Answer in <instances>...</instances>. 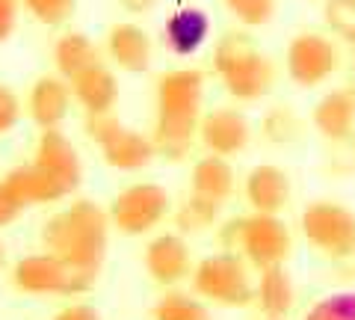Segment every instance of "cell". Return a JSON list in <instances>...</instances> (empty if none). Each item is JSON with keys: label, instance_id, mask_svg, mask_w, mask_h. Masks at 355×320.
Returning a JSON list of instances; mask_svg holds the SVG:
<instances>
[{"label": "cell", "instance_id": "6da1fadb", "mask_svg": "<svg viewBox=\"0 0 355 320\" xmlns=\"http://www.w3.org/2000/svg\"><path fill=\"white\" fill-rule=\"evenodd\" d=\"M154 130L151 140L157 146V158L181 163L190 158L198 140V122L205 110V74L198 69H169L157 77L154 86Z\"/></svg>", "mask_w": 355, "mask_h": 320}, {"label": "cell", "instance_id": "7a4b0ae2", "mask_svg": "<svg viewBox=\"0 0 355 320\" xmlns=\"http://www.w3.org/2000/svg\"><path fill=\"white\" fill-rule=\"evenodd\" d=\"M110 214L92 199H74L42 226V246L65 261L101 270L110 244Z\"/></svg>", "mask_w": 355, "mask_h": 320}, {"label": "cell", "instance_id": "3957f363", "mask_svg": "<svg viewBox=\"0 0 355 320\" xmlns=\"http://www.w3.org/2000/svg\"><path fill=\"white\" fill-rule=\"evenodd\" d=\"M98 273L101 270L65 261L42 249L36 255L18 258L9 273V282L15 291L30 296H83L95 288Z\"/></svg>", "mask_w": 355, "mask_h": 320}, {"label": "cell", "instance_id": "277c9868", "mask_svg": "<svg viewBox=\"0 0 355 320\" xmlns=\"http://www.w3.org/2000/svg\"><path fill=\"white\" fill-rule=\"evenodd\" d=\"M196 296L219 308H246L254 300V285L249 276V261L240 252L222 249L205 255L190 276Z\"/></svg>", "mask_w": 355, "mask_h": 320}, {"label": "cell", "instance_id": "5b68a950", "mask_svg": "<svg viewBox=\"0 0 355 320\" xmlns=\"http://www.w3.org/2000/svg\"><path fill=\"white\" fill-rule=\"evenodd\" d=\"M299 228L308 246H314L326 258H352L355 255V214L347 205L331 199H314L299 214Z\"/></svg>", "mask_w": 355, "mask_h": 320}, {"label": "cell", "instance_id": "8992f818", "mask_svg": "<svg viewBox=\"0 0 355 320\" xmlns=\"http://www.w3.org/2000/svg\"><path fill=\"white\" fill-rule=\"evenodd\" d=\"M169 211H172L169 193H166V187L154 184V181L125 187L107 208L110 226L125 237L151 235V231L169 217Z\"/></svg>", "mask_w": 355, "mask_h": 320}, {"label": "cell", "instance_id": "52a82bcc", "mask_svg": "<svg viewBox=\"0 0 355 320\" xmlns=\"http://www.w3.org/2000/svg\"><path fill=\"white\" fill-rule=\"evenodd\" d=\"M293 237L291 228L279 214H249L243 217V231H240V255L249 261L254 270H270L282 267L291 258Z\"/></svg>", "mask_w": 355, "mask_h": 320}, {"label": "cell", "instance_id": "ba28073f", "mask_svg": "<svg viewBox=\"0 0 355 320\" xmlns=\"http://www.w3.org/2000/svg\"><path fill=\"white\" fill-rule=\"evenodd\" d=\"M284 69L296 86L314 90L340 69V48L323 33H299L287 45Z\"/></svg>", "mask_w": 355, "mask_h": 320}, {"label": "cell", "instance_id": "9c48e42d", "mask_svg": "<svg viewBox=\"0 0 355 320\" xmlns=\"http://www.w3.org/2000/svg\"><path fill=\"white\" fill-rule=\"evenodd\" d=\"M36 167L48 175V178L60 187L65 196H71L83 181V167L80 154H77L74 142L62 134V130H42L33 149V160Z\"/></svg>", "mask_w": 355, "mask_h": 320}, {"label": "cell", "instance_id": "30bf717a", "mask_svg": "<svg viewBox=\"0 0 355 320\" xmlns=\"http://www.w3.org/2000/svg\"><path fill=\"white\" fill-rule=\"evenodd\" d=\"M142 261H146V270L151 276V282H157L160 288H175V285L190 279L193 270H196L190 244H187L184 235H178V231L154 235L148 240Z\"/></svg>", "mask_w": 355, "mask_h": 320}, {"label": "cell", "instance_id": "8fae6325", "mask_svg": "<svg viewBox=\"0 0 355 320\" xmlns=\"http://www.w3.org/2000/svg\"><path fill=\"white\" fill-rule=\"evenodd\" d=\"M252 140V125L243 110L237 107H216L207 110L198 122V142L205 146L207 154L219 158H234L243 154Z\"/></svg>", "mask_w": 355, "mask_h": 320}, {"label": "cell", "instance_id": "7c38bea8", "mask_svg": "<svg viewBox=\"0 0 355 320\" xmlns=\"http://www.w3.org/2000/svg\"><path fill=\"white\" fill-rule=\"evenodd\" d=\"M74 92L71 83L60 74H42L36 83L30 86L27 95V116L39 130H57L71 113Z\"/></svg>", "mask_w": 355, "mask_h": 320}, {"label": "cell", "instance_id": "4fadbf2b", "mask_svg": "<svg viewBox=\"0 0 355 320\" xmlns=\"http://www.w3.org/2000/svg\"><path fill=\"white\" fill-rule=\"evenodd\" d=\"M104 51L113 69L128 71V74H142L151 69L154 57V42L148 36V30H142L133 21H119L107 30Z\"/></svg>", "mask_w": 355, "mask_h": 320}, {"label": "cell", "instance_id": "5bb4252c", "mask_svg": "<svg viewBox=\"0 0 355 320\" xmlns=\"http://www.w3.org/2000/svg\"><path fill=\"white\" fill-rule=\"evenodd\" d=\"M243 193L254 214H284L291 205V175L275 163H258L252 167L246 181H243Z\"/></svg>", "mask_w": 355, "mask_h": 320}, {"label": "cell", "instance_id": "9a60e30c", "mask_svg": "<svg viewBox=\"0 0 355 320\" xmlns=\"http://www.w3.org/2000/svg\"><path fill=\"white\" fill-rule=\"evenodd\" d=\"M225 92L240 104H254L266 98L275 86V65L266 53H252L249 60H243L237 69H231L228 74L219 77Z\"/></svg>", "mask_w": 355, "mask_h": 320}, {"label": "cell", "instance_id": "2e32d148", "mask_svg": "<svg viewBox=\"0 0 355 320\" xmlns=\"http://www.w3.org/2000/svg\"><path fill=\"white\" fill-rule=\"evenodd\" d=\"M210 39V15L198 6H181L166 18L163 24V45L175 57H193Z\"/></svg>", "mask_w": 355, "mask_h": 320}, {"label": "cell", "instance_id": "e0dca14e", "mask_svg": "<svg viewBox=\"0 0 355 320\" xmlns=\"http://www.w3.org/2000/svg\"><path fill=\"white\" fill-rule=\"evenodd\" d=\"M74 101L83 107V113H113L119 107V77L113 65L98 62L71 81Z\"/></svg>", "mask_w": 355, "mask_h": 320}, {"label": "cell", "instance_id": "ac0fdd59", "mask_svg": "<svg viewBox=\"0 0 355 320\" xmlns=\"http://www.w3.org/2000/svg\"><path fill=\"white\" fill-rule=\"evenodd\" d=\"M311 125L329 142H347L355 134V98L347 90L326 92L311 110Z\"/></svg>", "mask_w": 355, "mask_h": 320}, {"label": "cell", "instance_id": "d6986e66", "mask_svg": "<svg viewBox=\"0 0 355 320\" xmlns=\"http://www.w3.org/2000/svg\"><path fill=\"white\" fill-rule=\"evenodd\" d=\"M101 158L110 169L139 172V169H148L154 163L157 146H154L151 134H142V130H133V128H121L107 146H101Z\"/></svg>", "mask_w": 355, "mask_h": 320}, {"label": "cell", "instance_id": "ffe728a7", "mask_svg": "<svg viewBox=\"0 0 355 320\" xmlns=\"http://www.w3.org/2000/svg\"><path fill=\"white\" fill-rule=\"evenodd\" d=\"M3 184L9 187V193H12L24 208L53 205V202L69 199L57 184L48 178V175L36 167V163H21V167H12L3 175Z\"/></svg>", "mask_w": 355, "mask_h": 320}, {"label": "cell", "instance_id": "44dd1931", "mask_svg": "<svg viewBox=\"0 0 355 320\" xmlns=\"http://www.w3.org/2000/svg\"><path fill=\"white\" fill-rule=\"evenodd\" d=\"M234 190H237V175H234V167L228 163V158L205 154L202 160H196L193 175H190V193L225 205L234 196Z\"/></svg>", "mask_w": 355, "mask_h": 320}, {"label": "cell", "instance_id": "7402d4cb", "mask_svg": "<svg viewBox=\"0 0 355 320\" xmlns=\"http://www.w3.org/2000/svg\"><path fill=\"white\" fill-rule=\"evenodd\" d=\"M293 279L287 267H270L258 273V285H254V303H258L261 314L266 320H284L287 314L293 312Z\"/></svg>", "mask_w": 355, "mask_h": 320}, {"label": "cell", "instance_id": "603a6c76", "mask_svg": "<svg viewBox=\"0 0 355 320\" xmlns=\"http://www.w3.org/2000/svg\"><path fill=\"white\" fill-rule=\"evenodd\" d=\"M104 62L101 60V51L92 39L80 30H71V33H62L53 45V65H57V74L65 77V81H74L77 74H83L86 69Z\"/></svg>", "mask_w": 355, "mask_h": 320}, {"label": "cell", "instance_id": "cb8c5ba5", "mask_svg": "<svg viewBox=\"0 0 355 320\" xmlns=\"http://www.w3.org/2000/svg\"><path fill=\"white\" fill-rule=\"evenodd\" d=\"M219 214H222V202L190 193L175 211V228L178 235H202V231L219 223Z\"/></svg>", "mask_w": 355, "mask_h": 320}, {"label": "cell", "instance_id": "d4e9b609", "mask_svg": "<svg viewBox=\"0 0 355 320\" xmlns=\"http://www.w3.org/2000/svg\"><path fill=\"white\" fill-rule=\"evenodd\" d=\"M154 320H214L202 303V296L184 294V291H166L151 308Z\"/></svg>", "mask_w": 355, "mask_h": 320}, {"label": "cell", "instance_id": "484cf974", "mask_svg": "<svg viewBox=\"0 0 355 320\" xmlns=\"http://www.w3.org/2000/svg\"><path fill=\"white\" fill-rule=\"evenodd\" d=\"M258 51L261 48L254 45V39L249 36V33L231 30V33H225V36L216 42V48H214V71L219 77L228 74L231 69H237L243 60H249L252 53H258Z\"/></svg>", "mask_w": 355, "mask_h": 320}, {"label": "cell", "instance_id": "4316f807", "mask_svg": "<svg viewBox=\"0 0 355 320\" xmlns=\"http://www.w3.org/2000/svg\"><path fill=\"white\" fill-rule=\"evenodd\" d=\"M261 134L272 146H293L299 134H302V119L291 107H272L261 119Z\"/></svg>", "mask_w": 355, "mask_h": 320}, {"label": "cell", "instance_id": "83f0119b", "mask_svg": "<svg viewBox=\"0 0 355 320\" xmlns=\"http://www.w3.org/2000/svg\"><path fill=\"white\" fill-rule=\"evenodd\" d=\"M302 320H355V291H338L317 300Z\"/></svg>", "mask_w": 355, "mask_h": 320}, {"label": "cell", "instance_id": "f1b7e54d", "mask_svg": "<svg viewBox=\"0 0 355 320\" xmlns=\"http://www.w3.org/2000/svg\"><path fill=\"white\" fill-rule=\"evenodd\" d=\"M24 9L44 27H62L69 24L77 12V0H21Z\"/></svg>", "mask_w": 355, "mask_h": 320}, {"label": "cell", "instance_id": "f546056e", "mask_svg": "<svg viewBox=\"0 0 355 320\" xmlns=\"http://www.w3.org/2000/svg\"><path fill=\"white\" fill-rule=\"evenodd\" d=\"M243 27H263L275 15V0H222Z\"/></svg>", "mask_w": 355, "mask_h": 320}, {"label": "cell", "instance_id": "4dcf8cb0", "mask_svg": "<svg viewBox=\"0 0 355 320\" xmlns=\"http://www.w3.org/2000/svg\"><path fill=\"white\" fill-rule=\"evenodd\" d=\"M83 128H86V137L92 140L98 149H101V146H107V142L113 140L125 125L119 122L116 113H86Z\"/></svg>", "mask_w": 355, "mask_h": 320}, {"label": "cell", "instance_id": "1f68e13d", "mask_svg": "<svg viewBox=\"0 0 355 320\" xmlns=\"http://www.w3.org/2000/svg\"><path fill=\"white\" fill-rule=\"evenodd\" d=\"M24 116V107H21V98L15 95L12 86L0 83V134H9Z\"/></svg>", "mask_w": 355, "mask_h": 320}, {"label": "cell", "instance_id": "d6a6232c", "mask_svg": "<svg viewBox=\"0 0 355 320\" xmlns=\"http://www.w3.org/2000/svg\"><path fill=\"white\" fill-rule=\"evenodd\" d=\"M323 15H326V24L338 33V36L343 39L347 33L355 27V9L347 6L343 0H326L323 6Z\"/></svg>", "mask_w": 355, "mask_h": 320}, {"label": "cell", "instance_id": "836d02e7", "mask_svg": "<svg viewBox=\"0 0 355 320\" xmlns=\"http://www.w3.org/2000/svg\"><path fill=\"white\" fill-rule=\"evenodd\" d=\"M24 211H27V208L21 205L12 193H9V187H6L3 181H0V228L12 226L15 219H18L21 214H24Z\"/></svg>", "mask_w": 355, "mask_h": 320}, {"label": "cell", "instance_id": "e575fe53", "mask_svg": "<svg viewBox=\"0 0 355 320\" xmlns=\"http://www.w3.org/2000/svg\"><path fill=\"white\" fill-rule=\"evenodd\" d=\"M18 9H21V0H0V45L12 39V33L18 27Z\"/></svg>", "mask_w": 355, "mask_h": 320}, {"label": "cell", "instance_id": "d590c367", "mask_svg": "<svg viewBox=\"0 0 355 320\" xmlns=\"http://www.w3.org/2000/svg\"><path fill=\"white\" fill-rule=\"evenodd\" d=\"M53 320H101V314L89 303H71V305H65L62 312L53 314Z\"/></svg>", "mask_w": 355, "mask_h": 320}, {"label": "cell", "instance_id": "8d00e7d4", "mask_svg": "<svg viewBox=\"0 0 355 320\" xmlns=\"http://www.w3.org/2000/svg\"><path fill=\"white\" fill-rule=\"evenodd\" d=\"M240 231H243V217L228 219V223L219 228V240H222V246L231 249V252H240Z\"/></svg>", "mask_w": 355, "mask_h": 320}, {"label": "cell", "instance_id": "74e56055", "mask_svg": "<svg viewBox=\"0 0 355 320\" xmlns=\"http://www.w3.org/2000/svg\"><path fill=\"white\" fill-rule=\"evenodd\" d=\"M119 3L130 15H146V12H151V9L160 3V0H119Z\"/></svg>", "mask_w": 355, "mask_h": 320}, {"label": "cell", "instance_id": "f35d334b", "mask_svg": "<svg viewBox=\"0 0 355 320\" xmlns=\"http://www.w3.org/2000/svg\"><path fill=\"white\" fill-rule=\"evenodd\" d=\"M352 98H355V62H352V69H349V74H347V86H343Z\"/></svg>", "mask_w": 355, "mask_h": 320}, {"label": "cell", "instance_id": "ab89813d", "mask_svg": "<svg viewBox=\"0 0 355 320\" xmlns=\"http://www.w3.org/2000/svg\"><path fill=\"white\" fill-rule=\"evenodd\" d=\"M6 261H9V258H6V246H3V244H0V273H3V270H6Z\"/></svg>", "mask_w": 355, "mask_h": 320}, {"label": "cell", "instance_id": "60d3db41", "mask_svg": "<svg viewBox=\"0 0 355 320\" xmlns=\"http://www.w3.org/2000/svg\"><path fill=\"white\" fill-rule=\"evenodd\" d=\"M343 42H347V45H349V48L355 51V27H352V30L347 33V36H343Z\"/></svg>", "mask_w": 355, "mask_h": 320}, {"label": "cell", "instance_id": "b9f144b4", "mask_svg": "<svg viewBox=\"0 0 355 320\" xmlns=\"http://www.w3.org/2000/svg\"><path fill=\"white\" fill-rule=\"evenodd\" d=\"M343 3H347V6H352V9H355V0H343Z\"/></svg>", "mask_w": 355, "mask_h": 320}]
</instances>
